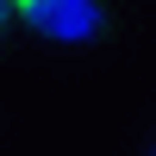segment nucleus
I'll list each match as a JSON object with an SVG mask.
<instances>
[{"label":"nucleus","mask_w":156,"mask_h":156,"mask_svg":"<svg viewBox=\"0 0 156 156\" xmlns=\"http://www.w3.org/2000/svg\"><path fill=\"white\" fill-rule=\"evenodd\" d=\"M19 19L37 37H56V44H87V37H106V6L100 0H25Z\"/></svg>","instance_id":"1"},{"label":"nucleus","mask_w":156,"mask_h":156,"mask_svg":"<svg viewBox=\"0 0 156 156\" xmlns=\"http://www.w3.org/2000/svg\"><path fill=\"white\" fill-rule=\"evenodd\" d=\"M6 19H12V6H6V0H0V25H6Z\"/></svg>","instance_id":"2"}]
</instances>
